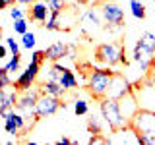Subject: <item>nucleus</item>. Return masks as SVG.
Listing matches in <instances>:
<instances>
[{"mask_svg": "<svg viewBox=\"0 0 155 145\" xmlns=\"http://www.w3.org/2000/svg\"><path fill=\"white\" fill-rule=\"evenodd\" d=\"M128 126L136 132L138 143L143 145H153L155 143V110L149 108H140L132 116Z\"/></svg>", "mask_w": 155, "mask_h": 145, "instance_id": "nucleus-1", "label": "nucleus"}, {"mask_svg": "<svg viewBox=\"0 0 155 145\" xmlns=\"http://www.w3.org/2000/svg\"><path fill=\"white\" fill-rule=\"evenodd\" d=\"M134 62L147 74V70L155 64V35L153 33H143L140 41L134 47Z\"/></svg>", "mask_w": 155, "mask_h": 145, "instance_id": "nucleus-2", "label": "nucleus"}, {"mask_svg": "<svg viewBox=\"0 0 155 145\" xmlns=\"http://www.w3.org/2000/svg\"><path fill=\"white\" fill-rule=\"evenodd\" d=\"M95 60L107 66L126 64V48L124 43H103L95 48Z\"/></svg>", "mask_w": 155, "mask_h": 145, "instance_id": "nucleus-3", "label": "nucleus"}, {"mask_svg": "<svg viewBox=\"0 0 155 145\" xmlns=\"http://www.w3.org/2000/svg\"><path fill=\"white\" fill-rule=\"evenodd\" d=\"M99 110H101V116L105 118V122H107L110 132H116V130L128 126L126 120L122 118V114H120L118 101L109 99V97H103V99H99Z\"/></svg>", "mask_w": 155, "mask_h": 145, "instance_id": "nucleus-4", "label": "nucleus"}, {"mask_svg": "<svg viewBox=\"0 0 155 145\" xmlns=\"http://www.w3.org/2000/svg\"><path fill=\"white\" fill-rule=\"evenodd\" d=\"M113 74H114L113 70H93V72H91L89 81H87V91H89V95L95 97L97 101L103 99Z\"/></svg>", "mask_w": 155, "mask_h": 145, "instance_id": "nucleus-5", "label": "nucleus"}, {"mask_svg": "<svg viewBox=\"0 0 155 145\" xmlns=\"http://www.w3.org/2000/svg\"><path fill=\"white\" fill-rule=\"evenodd\" d=\"M60 106L64 108V103H60V97H54V95H48L41 91V95H39V99L35 103V118L41 120L43 116L54 114Z\"/></svg>", "mask_w": 155, "mask_h": 145, "instance_id": "nucleus-6", "label": "nucleus"}, {"mask_svg": "<svg viewBox=\"0 0 155 145\" xmlns=\"http://www.w3.org/2000/svg\"><path fill=\"white\" fill-rule=\"evenodd\" d=\"M39 95H41V91H31V87H29V89L21 91V95H18V101H16V108L25 116V118H31L33 116L35 122H39L35 118V103H37Z\"/></svg>", "mask_w": 155, "mask_h": 145, "instance_id": "nucleus-7", "label": "nucleus"}, {"mask_svg": "<svg viewBox=\"0 0 155 145\" xmlns=\"http://www.w3.org/2000/svg\"><path fill=\"white\" fill-rule=\"evenodd\" d=\"M128 91H134V87L130 85V81L124 77V74H113V77H110L109 81V87H107V93L105 97H109V99H114L118 101L122 95H126Z\"/></svg>", "mask_w": 155, "mask_h": 145, "instance_id": "nucleus-8", "label": "nucleus"}, {"mask_svg": "<svg viewBox=\"0 0 155 145\" xmlns=\"http://www.w3.org/2000/svg\"><path fill=\"white\" fill-rule=\"evenodd\" d=\"M97 4L101 6V16L109 25H122L124 23V12L120 10L118 4H114L113 0H101Z\"/></svg>", "mask_w": 155, "mask_h": 145, "instance_id": "nucleus-9", "label": "nucleus"}, {"mask_svg": "<svg viewBox=\"0 0 155 145\" xmlns=\"http://www.w3.org/2000/svg\"><path fill=\"white\" fill-rule=\"evenodd\" d=\"M39 70H41V64H37V62H29V66L25 68V72H21L19 77L14 81V87H16L18 93L29 89V87L35 83V79H37V76H39Z\"/></svg>", "mask_w": 155, "mask_h": 145, "instance_id": "nucleus-10", "label": "nucleus"}, {"mask_svg": "<svg viewBox=\"0 0 155 145\" xmlns=\"http://www.w3.org/2000/svg\"><path fill=\"white\" fill-rule=\"evenodd\" d=\"M118 108H120V114L122 118L126 120V124L132 120V116L140 110V103H138V97H136L134 91H128L126 95H122L118 99Z\"/></svg>", "mask_w": 155, "mask_h": 145, "instance_id": "nucleus-11", "label": "nucleus"}, {"mask_svg": "<svg viewBox=\"0 0 155 145\" xmlns=\"http://www.w3.org/2000/svg\"><path fill=\"white\" fill-rule=\"evenodd\" d=\"M4 128H6V132L10 135H18L25 128V116L19 112V110L16 112L14 108H10L8 112L4 114Z\"/></svg>", "mask_w": 155, "mask_h": 145, "instance_id": "nucleus-12", "label": "nucleus"}, {"mask_svg": "<svg viewBox=\"0 0 155 145\" xmlns=\"http://www.w3.org/2000/svg\"><path fill=\"white\" fill-rule=\"evenodd\" d=\"M16 101H18V91H16V87H14L12 91H8L6 87H4V89H0V116H4L10 108H14Z\"/></svg>", "mask_w": 155, "mask_h": 145, "instance_id": "nucleus-13", "label": "nucleus"}, {"mask_svg": "<svg viewBox=\"0 0 155 145\" xmlns=\"http://www.w3.org/2000/svg\"><path fill=\"white\" fill-rule=\"evenodd\" d=\"M48 14H51V10H48V6L45 4V0L33 2L31 8H29V18H31L33 21H39V23H45Z\"/></svg>", "mask_w": 155, "mask_h": 145, "instance_id": "nucleus-14", "label": "nucleus"}, {"mask_svg": "<svg viewBox=\"0 0 155 145\" xmlns=\"http://www.w3.org/2000/svg\"><path fill=\"white\" fill-rule=\"evenodd\" d=\"M66 52H68V45H64L62 41H58V43H52V45L47 48L45 56H47V60H51V62H58L60 58L66 56Z\"/></svg>", "mask_w": 155, "mask_h": 145, "instance_id": "nucleus-15", "label": "nucleus"}, {"mask_svg": "<svg viewBox=\"0 0 155 145\" xmlns=\"http://www.w3.org/2000/svg\"><path fill=\"white\" fill-rule=\"evenodd\" d=\"M58 70H60V77H58V83H60L64 89H74V87L78 85V79H76V76L72 74L68 68L64 66H60L58 64Z\"/></svg>", "mask_w": 155, "mask_h": 145, "instance_id": "nucleus-16", "label": "nucleus"}, {"mask_svg": "<svg viewBox=\"0 0 155 145\" xmlns=\"http://www.w3.org/2000/svg\"><path fill=\"white\" fill-rule=\"evenodd\" d=\"M41 91H43V93H48V95H54V97H62L66 89L58 83V81H51V79H48V81H45V83L41 85Z\"/></svg>", "mask_w": 155, "mask_h": 145, "instance_id": "nucleus-17", "label": "nucleus"}, {"mask_svg": "<svg viewBox=\"0 0 155 145\" xmlns=\"http://www.w3.org/2000/svg\"><path fill=\"white\" fill-rule=\"evenodd\" d=\"M130 8H132V16L138 19H145V6L142 4V0H132L130 2Z\"/></svg>", "mask_w": 155, "mask_h": 145, "instance_id": "nucleus-18", "label": "nucleus"}, {"mask_svg": "<svg viewBox=\"0 0 155 145\" xmlns=\"http://www.w3.org/2000/svg\"><path fill=\"white\" fill-rule=\"evenodd\" d=\"M87 130H89V134H101V122L95 114H91L87 118Z\"/></svg>", "mask_w": 155, "mask_h": 145, "instance_id": "nucleus-19", "label": "nucleus"}, {"mask_svg": "<svg viewBox=\"0 0 155 145\" xmlns=\"http://www.w3.org/2000/svg\"><path fill=\"white\" fill-rule=\"evenodd\" d=\"M19 66H21V54H12V60H10L4 68L8 70V74H12V72L19 70Z\"/></svg>", "mask_w": 155, "mask_h": 145, "instance_id": "nucleus-20", "label": "nucleus"}, {"mask_svg": "<svg viewBox=\"0 0 155 145\" xmlns=\"http://www.w3.org/2000/svg\"><path fill=\"white\" fill-rule=\"evenodd\" d=\"M74 112H76L78 116H84V114H87V112H89V106H87V103H85V101L78 99L76 103H74Z\"/></svg>", "mask_w": 155, "mask_h": 145, "instance_id": "nucleus-21", "label": "nucleus"}, {"mask_svg": "<svg viewBox=\"0 0 155 145\" xmlns=\"http://www.w3.org/2000/svg\"><path fill=\"white\" fill-rule=\"evenodd\" d=\"M45 4L48 6V10H56V12L66 10V0H45Z\"/></svg>", "mask_w": 155, "mask_h": 145, "instance_id": "nucleus-22", "label": "nucleus"}, {"mask_svg": "<svg viewBox=\"0 0 155 145\" xmlns=\"http://www.w3.org/2000/svg\"><path fill=\"white\" fill-rule=\"evenodd\" d=\"M21 43H23V47H25V48H33V47H35V35L29 33V31H25L21 35Z\"/></svg>", "mask_w": 155, "mask_h": 145, "instance_id": "nucleus-23", "label": "nucleus"}, {"mask_svg": "<svg viewBox=\"0 0 155 145\" xmlns=\"http://www.w3.org/2000/svg\"><path fill=\"white\" fill-rule=\"evenodd\" d=\"M14 31L19 33V35H23V33L27 31V21L23 18H19V19H14Z\"/></svg>", "mask_w": 155, "mask_h": 145, "instance_id": "nucleus-24", "label": "nucleus"}, {"mask_svg": "<svg viewBox=\"0 0 155 145\" xmlns=\"http://www.w3.org/2000/svg\"><path fill=\"white\" fill-rule=\"evenodd\" d=\"M8 85H10V74L6 68H0V89H4Z\"/></svg>", "mask_w": 155, "mask_h": 145, "instance_id": "nucleus-25", "label": "nucleus"}, {"mask_svg": "<svg viewBox=\"0 0 155 145\" xmlns=\"http://www.w3.org/2000/svg\"><path fill=\"white\" fill-rule=\"evenodd\" d=\"M105 143H109V139L103 137L101 134H93L89 137V145H105Z\"/></svg>", "mask_w": 155, "mask_h": 145, "instance_id": "nucleus-26", "label": "nucleus"}, {"mask_svg": "<svg viewBox=\"0 0 155 145\" xmlns=\"http://www.w3.org/2000/svg\"><path fill=\"white\" fill-rule=\"evenodd\" d=\"M6 47L10 48V50H12V54H19V45L16 43V39H6Z\"/></svg>", "mask_w": 155, "mask_h": 145, "instance_id": "nucleus-27", "label": "nucleus"}, {"mask_svg": "<svg viewBox=\"0 0 155 145\" xmlns=\"http://www.w3.org/2000/svg\"><path fill=\"white\" fill-rule=\"evenodd\" d=\"M43 60H47V56H45V50H35L31 54V62H37V64H41Z\"/></svg>", "mask_w": 155, "mask_h": 145, "instance_id": "nucleus-28", "label": "nucleus"}, {"mask_svg": "<svg viewBox=\"0 0 155 145\" xmlns=\"http://www.w3.org/2000/svg\"><path fill=\"white\" fill-rule=\"evenodd\" d=\"M10 16H12V19H19V18H23V12L18 8H12L10 10Z\"/></svg>", "mask_w": 155, "mask_h": 145, "instance_id": "nucleus-29", "label": "nucleus"}, {"mask_svg": "<svg viewBox=\"0 0 155 145\" xmlns=\"http://www.w3.org/2000/svg\"><path fill=\"white\" fill-rule=\"evenodd\" d=\"M147 74H149V79H147V83H151V85H155V64L147 70Z\"/></svg>", "mask_w": 155, "mask_h": 145, "instance_id": "nucleus-30", "label": "nucleus"}, {"mask_svg": "<svg viewBox=\"0 0 155 145\" xmlns=\"http://www.w3.org/2000/svg\"><path fill=\"white\" fill-rule=\"evenodd\" d=\"M56 143H58V145H68V143H72V139H70V137H60Z\"/></svg>", "mask_w": 155, "mask_h": 145, "instance_id": "nucleus-31", "label": "nucleus"}, {"mask_svg": "<svg viewBox=\"0 0 155 145\" xmlns=\"http://www.w3.org/2000/svg\"><path fill=\"white\" fill-rule=\"evenodd\" d=\"M6 52H8V47L0 45V60H2V58H6Z\"/></svg>", "mask_w": 155, "mask_h": 145, "instance_id": "nucleus-32", "label": "nucleus"}, {"mask_svg": "<svg viewBox=\"0 0 155 145\" xmlns=\"http://www.w3.org/2000/svg\"><path fill=\"white\" fill-rule=\"evenodd\" d=\"M16 2H19V4H31L33 0H16Z\"/></svg>", "mask_w": 155, "mask_h": 145, "instance_id": "nucleus-33", "label": "nucleus"}, {"mask_svg": "<svg viewBox=\"0 0 155 145\" xmlns=\"http://www.w3.org/2000/svg\"><path fill=\"white\" fill-rule=\"evenodd\" d=\"M6 6H8V4L4 2V0H0V10H4V8H6Z\"/></svg>", "mask_w": 155, "mask_h": 145, "instance_id": "nucleus-34", "label": "nucleus"}, {"mask_svg": "<svg viewBox=\"0 0 155 145\" xmlns=\"http://www.w3.org/2000/svg\"><path fill=\"white\" fill-rule=\"evenodd\" d=\"M4 2H6V4H8V6H12V4H14V2H16V0H4Z\"/></svg>", "mask_w": 155, "mask_h": 145, "instance_id": "nucleus-35", "label": "nucleus"}, {"mask_svg": "<svg viewBox=\"0 0 155 145\" xmlns=\"http://www.w3.org/2000/svg\"><path fill=\"white\" fill-rule=\"evenodd\" d=\"M0 41H2V25H0Z\"/></svg>", "mask_w": 155, "mask_h": 145, "instance_id": "nucleus-36", "label": "nucleus"}, {"mask_svg": "<svg viewBox=\"0 0 155 145\" xmlns=\"http://www.w3.org/2000/svg\"><path fill=\"white\" fill-rule=\"evenodd\" d=\"M153 2H155V0H153Z\"/></svg>", "mask_w": 155, "mask_h": 145, "instance_id": "nucleus-37", "label": "nucleus"}]
</instances>
